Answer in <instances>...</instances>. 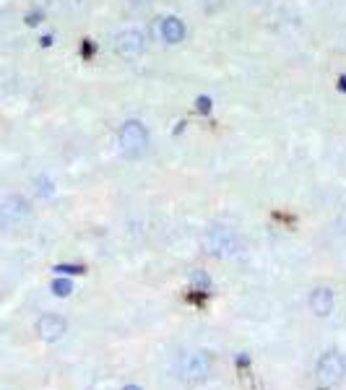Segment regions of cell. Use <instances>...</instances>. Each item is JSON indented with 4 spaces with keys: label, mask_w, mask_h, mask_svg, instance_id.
Returning <instances> with one entry per match:
<instances>
[{
    "label": "cell",
    "mask_w": 346,
    "mask_h": 390,
    "mask_svg": "<svg viewBox=\"0 0 346 390\" xmlns=\"http://www.w3.org/2000/svg\"><path fill=\"white\" fill-rule=\"evenodd\" d=\"M196 104H198V112H201V115H208V112H211V99H208V97H201Z\"/></svg>",
    "instance_id": "obj_12"
},
{
    "label": "cell",
    "mask_w": 346,
    "mask_h": 390,
    "mask_svg": "<svg viewBox=\"0 0 346 390\" xmlns=\"http://www.w3.org/2000/svg\"><path fill=\"white\" fill-rule=\"evenodd\" d=\"M68 331V323H66V317H60V315H42L40 320H37V336H40L42 341H60L63 336H66Z\"/></svg>",
    "instance_id": "obj_7"
},
{
    "label": "cell",
    "mask_w": 346,
    "mask_h": 390,
    "mask_svg": "<svg viewBox=\"0 0 346 390\" xmlns=\"http://www.w3.org/2000/svg\"><path fill=\"white\" fill-rule=\"evenodd\" d=\"M40 21H42V8H37L34 13H29V16H26V24H29V26H37Z\"/></svg>",
    "instance_id": "obj_14"
},
{
    "label": "cell",
    "mask_w": 346,
    "mask_h": 390,
    "mask_svg": "<svg viewBox=\"0 0 346 390\" xmlns=\"http://www.w3.org/2000/svg\"><path fill=\"white\" fill-rule=\"evenodd\" d=\"M344 234H346V219H344Z\"/></svg>",
    "instance_id": "obj_19"
},
{
    "label": "cell",
    "mask_w": 346,
    "mask_h": 390,
    "mask_svg": "<svg viewBox=\"0 0 346 390\" xmlns=\"http://www.w3.org/2000/svg\"><path fill=\"white\" fill-rule=\"evenodd\" d=\"M190 286L196 291H208L211 289V279H208L206 271H193V276H190Z\"/></svg>",
    "instance_id": "obj_10"
},
{
    "label": "cell",
    "mask_w": 346,
    "mask_h": 390,
    "mask_svg": "<svg viewBox=\"0 0 346 390\" xmlns=\"http://www.w3.org/2000/svg\"><path fill=\"white\" fill-rule=\"evenodd\" d=\"M157 32L162 34V39L167 44H180L185 39V24L177 16H167L162 18V26H157Z\"/></svg>",
    "instance_id": "obj_9"
},
{
    "label": "cell",
    "mask_w": 346,
    "mask_h": 390,
    "mask_svg": "<svg viewBox=\"0 0 346 390\" xmlns=\"http://www.w3.org/2000/svg\"><path fill=\"white\" fill-rule=\"evenodd\" d=\"M32 3H34V6H37V8H44V6H47L49 0H32Z\"/></svg>",
    "instance_id": "obj_16"
},
{
    "label": "cell",
    "mask_w": 346,
    "mask_h": 390,
    "mask_svg": "<svg viewBox=\"0 0 346 390\" xmlns=\"http://www.w3.org/2000/svg\"><path fill=\"white\" fill-rule=\"evenodd\" d=\"M29 216H32V203L24 195L11 193L6 198H0V229H11V226L24 224Z\"/></svg>",
    "instance_id": "obj_4"
},
{
    "label": "cell",
    "mask_w": 346,
    "mask_h": 390,
    "mask_svg": "<svg viewBox=\"0 0 346 390\" xmlns=\"http://www.w3.org/2000/svg\"><path fill=\"white\" fill-rule=\"evenodd\" d=\"M344 374H346V362L338 351L323 354V359L318 362V380H321V385H326V388L338 385V382L344 380Z\"/></svg>",
    "instance_id": "obj_5"
},
{
    "label": "cell",
    "mask_w": 346,
    "mask_h": 390,
    "mask_svg": "<svg viewBox=\"0 0 346 390\" xmlns=\"http://www.w3.org/2000/svg\"><path fill=\"white\" fill-rule=\"evenodd\" d=\"M174 372L185 385H198L211 374V357L206 351H182L177 357Z\"/></svg>",
    "instance_id": "obj_1"
},
{
    "label": "cell",
    "mask_w": 346,
    "mask_h": 390,
    "mask_svg": "<svg viewBox=\"0 0 346 390\" xmlns=\"http://www.w3.org/2000/svg\"><path fill=\"white\" fill-rule=\"evenodd\" d=\"M117 146L123 151V157L138 159L148 151V130L141 120H125L117 133Z\"/></svg>",
    "instance_id": "obj_2"
},
{
    "label": "cell",
    "mask_w": 346,
    "mask_h": 390,
    "mask_svg": "<svg viewBox=\"0 0 346 390\" xmlns=\"http://www.w3.org/2000/svg\"><path fill=\"white\" fill-rule=\"evenodd\" d=\"M73 291V284L68 281V279H55L52 281V294H58V297H68Z\"/></svg>",
    "instance_id": "obj_11"
},
{
    "label": "cell",
    "mask_w": 346,
    "mask_h": 390,
    "mask_svg": "<svg viewBox=\"0 0 346 390\" xmlns=\"http://www.w3.org/2000/svg\"><path fill=\"white\" fill-rule=\"evenodd\" d=\"M58 274H83V266H55Z\"/></svg>",
    "instance_id": "obj_13"
},
{
    "label": "cell",
    "mask_w": 346,
    "mask_h": 390,
    "mask_svg": "<svg viewBox=\"0 0 346 390\" xmlns=\"http://www.w3.org/2000/svg\"><path fill=\"white\" fill-rule=\"evenodd\" d=\"M143 50H146V37H143L141 29H123V32H117L115 52L120 58L133 60L138 58V55H143Z\"/></svg>",
    "instance_id": "obj_6"
},
{
    "label": "cell",
    "mask_w": 346,
    "mask_h": 390,
    "mask_svg": "<svg viewBox=\"0 0 346 390\" xmlns=\"http://www.w3.org/2000/svg\"><path fill=\"white\" fill-rule=\"evenodd\" d=\"M338 89H341V92H346V75H341V78H338Z\"/></svg>",
    "instance_id": "obj_15"
},
{
    "label": "cell",
    "mask_w": 346,
    "mask_h": 390,
    "mask_svg": "<svg viewBox=\"0 0 346 390\" xmlns=\"http://www.w3.org/2000/svg\"><path fill=\"white\" fill-rule=\"evenodd\" d=\"M333 305H336V299H333V291L328 286H318V289L310 294V310H313L318 317H326L333 312Z\"/></svg>",
    "instance_id": "obj_8"
},
{
    "label": "cell",
    "mask_w": 346,
    "mask_h": 390,
    "mask_svg": "<svg viewBox=\"0 0 346 390\" xmlns=\"http://www.w3.org/2000/svg\"><path fill=\"white\" fill-rule=\"evenodd\" d=\"M123 390H141V388H138V385H125Z\"/></svg>",
    "instance_id": "obj_18"
},
{
    "label": "cell",
    "mask_w": 346,
    "mask_h": 390,
    "mask_svg": "<svg viewBox=\"0 0 346 390\" xmlns=\"http://www.w3.org/2000/svg\"><path fill=\"white\" fill-rule=\"evenodd\" d=\"M131 6H143V3H148V0H128Z\"/></svg>",
    "instance_id": "obj_17"
},
{
    "label": "cell",
    "mask_w": 346,
    "mask_h": 390,
    "mask_svg": "<svg viewBox=\"0 0 346 390\" xmlns=\"http://www.w3.org/2000/svg\"><path fill=\"white\" fill-rule=\"evenodd\" d=\"M206 245L214 257H237L245 252V242L229 226H211L206 234Z\"/></svg>",
    "instance_id": "obj_3"
}]
</instances>
